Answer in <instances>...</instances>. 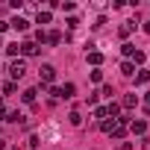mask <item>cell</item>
Masks as SVG:
<instances>
[{
  "mask_svg": "<svg viewBox=\"0 0 150 150\" xmlns=\"http://www.w3.org/2000/svg\"><path fill=\"white\" fill-rule=\"evenodd\" d=\"M38 80H41V86H50V83L56 80V68H53V65H41V68H38Z\"/></svg>",
  "mask_w": 150,
  "mask_h": 150,
  "instance_id": "6da1fadb",
  "label": "cell"
},
{
  "mask_svg": "<svg viewBox=\"0 0 150 150\" xmlns=\"http://www.w3.org/2000/svg\"><path fill=\"white\" fill-rule=\"evenodd\" d=\"M9 74H12V83H15V80H21L24 74H27V65H24L21 59H15V62L9 65Z\"/></svg>",
  "mask_w": 150,
  "mask_h": 150,
  "instance_id": "7a4b0ae2",
  "label": "cell"
},
{
  "mask_svg": "<svg viewBox=\"0 0 150 150\" xmlns=\"http://www.w3.org/2000/svg\"><path fill=\"white\" fill-rule=\"evenodd\" d=\"M35 53H38V44L35 41H24L21 44V56H35Z\"/></svg>",
  "mask_w": 150,
  "mask_h": 150,
  "instance_id": "3957f363",
  "label": "cell"
},
{
  "mask_svg": "<svg viewBox=\"0 0 150 150\" xmlns=\"http://www.w3.org/2000/svg\"><path fill=\"white\" fill-rule=\"evenodd\" d=\"M121 106H124V109H135V106H138V94H124Z\"/></svg>",
  "mask_w": 150,
  "mask_h": 150,
  "instance_id": "277c9868",
  "label": "cell"
},
{
  "mask_svg": "<svg viewBox=\"0 0 150 150\" xmlns=\"http://www.w3.org/2000/svg\"><path fill=\"white\" fill-rule=\"evenodd\" d=\"M132 27H135V24H132V21H124V24H121V27H118V35H121V38H127V35H129V33H132Z\"/></svg>",
  "mask_w": 150,
  "mask_h": 150,
  "instance_id": "5b68a950",
  "label": "cell"
},
{
  "mask_svg": "<svg viewBox=\"0 0 150 150\" xmlns=\"http://www.w3.org/2000/svg\"><path fill=\"white\" fill-rule=\"evenodd\" d=\"M150 83V71H138L135 74V86H147Z\"/></svg>",
  "mask_w": 150,
  "mask_h": 150,
  "instance_id": "8992f818",
  "label": "cell"
},
{
  "mask_svg": "<svg viewBox=\"0 0 150 150\" xmlns=\"http://www.w3.org/2000/svg\"><path fill=\"white\" fill-rule=\"evenodd\" d=\"M74 91H77V88H74V83H65V86H62V100L74 97Z\"/></svg>",
  "mask_w": 150,
  "mask_h": 150,
  "instance_id": "52a82bcc",
  "label": "cell"
},
{
  "mask_svg": "<svg viewBox=\"0 0 150 150\" xmlns=\"http://www.w3.org/2000/svg\"><path fill=\"white\" fill-rule=\"evenodd\" d=\"M9 24H12V27H15V30H18V33H21V30H27V27H30V21H27V18H15V21H9Z\"/></svg>",
  "mask_w": 150,
  "mask_h": 150,
  "instance_id": "ba28073f",
  "label": "cell"
},
{
  "mask_svg": "<svg viewBox=\"0 0 150 150\" xmlns=\"http://www.w3.org/2000/svg\"><path fill=\"white\" fill-rule=\"evenodd\" d=\"M129 129H132L135 135H141V132L147 129V124H144V121H132V124H129Z\"/></svg>",
  "mask_w": 150,
  "mask_h": 150,
  "instance_id": "9c48e42d",
  "label": "cell"
},
{
  "mask_svg": "<svg viewBox=\"0 0 150 150\" xmlns=\"http://www.w3.org/2000/svg\"><path fill=\"white\" fill-rule=\"evenodd\" d=\"M121 74H124V77H132V74H135V65H132V62H124V65H121Z\"/></svg>",
  "mask_w": 150,
  "mask_h": 150,
  "instance_id": "30bf717a",
  "label": "cell"
},
{
  "mask_svg": "<svg viewBox=\"0 0 150 150\" xmlns=\"http://www.w3.org/2000/svg\"><path fill=\"white\" fill-rule=\"evenodd\" d=\"M44 41H47V44H59V41H62V35L53 30V33H47V38H44Z\"/></svg>",
  "mask_w": 150,
  "mask_h": 150,
  "instance_id": "8fae6325",
  "label": "cell"
},
{
  "mask_svg": "<svg viewBox=\"0 0 150 150\" xmlns=\"http://www.w3.org/2000/svg\"><path fill=\"white\" fill-rule=\"evenodd\" d=\"M88 62H91V65H100V62H103V53L91 50V53H88Z\"/></svg>",
  "mask_w": 150,
  "mask_h": 150,
  "instance_id": "7c38bea8",
  "label": "cell"
},
{
  "mask_svg": "<svg viewBox=\"0 0 150 150\" xmlns=\"http://www.w3.org/2000/svg\"><path fill=\"white\" fill-rule=\"evenodd\" d=\"M35 94H38L35 88H27V91H24L21 97H24V103H33V100H35Z\"/></svg>",
  "mask_w": 150,
  "mask_h": 150,
  "instance_id": "4fadbf2b",
  "label": "cell"
},
{
  "mask_svg": "<svg viewBox=\"0 0 150 150\" xmlns=\"http://www.w3.org/2000/svg\"><path fill=\"white\" fill-rule=\"evenodd\" d=\"M94 118H97V121H106V118H109L106 106H97V109H94Z\"/></svg>",
  "mask_w": 150,
  "mask_h": 150,
  "instance_id": "5bb4252c",
  "label": "cell"
},
{
  "mask_svg": "<svg viewBox=\"0 0 150 150\" xmlns=\"http://www.w3.org/2000/svg\"><path fill=\"white\" fill-rule=\"evenodd\" d=\"M18 53H21V44H9V47H6V56H12V59H15Z\"/></svg>",
  "mask_w": 150,
  "mask_h": 150,
  "instance_id": "9a60e30c",
  "label": "cell"
},
{
  "mask_svg": "<svg viewBox=\"0 0 150 150\" xmlns=\"http://www.w3.org/2000/svg\"><path fill=\"white\" fill-rule=\"evenodd\" d=\"M121 50H124V56H129V59H132V53H135V47H132L129 41H127V44H121Z\"/></svg>",
  "mask_w": 150,
  "mask_h": 150,
  "instance_id": "2e32d148",
  "label": "cell"
},
{
  "mask_svg": "<svg viewBox=\"0 0 150 150\" xmlns=\"http://www.w3.org/2000/svg\"><path fill=\"white\" fill-rule=\"evenodd\" d=\"M68 118H71V124H74V127H80V124H83V118H80V112H71Z\"/></svg>",
  "mask_w": 150,
  "mask_h": 150,
  "instance_id": "e0dca14e",
  "label": "cell"
},
{
  "mask_svg": "<svg viewBox=\"0 0 150 150\" xmlns=\"http://www.w3.org/2000/svg\"><path fill=\"white\" fill-rule=\"evenodd\" d=\"M38 24H50V12H38Z\"/></svg>",
  "mask_w": 150,
  "mask_h": 150,
  "instance_id": "ac0fdd59",
  "label": "cell"
},
{
  "mask_svg": "<svg viewBox=\"0 0 150 150\" xmlns=\"http://www.w3.org/2000/svg\"><path fill=\"white\" fill-rule=\"evenodd\" d=\"M97 94H103V97H112V94H115V91H112V86H103V88H100V91H97Z\"/></svg>",
  "mask_w": 150,
  "mask_h": 150,
  "instance_id": "d6986e66",
  "label": "cell"
},
{
  "mask_svg": "<svg viewBox=\"0 0 150 150\" xmlns=\"http://www.w3.org/2000/svg\"><path fill=\"white\" fill-rule=\"evenodd\" d=\"M118 109H121V106H118V103H109V106H106V112H109V115H112V118H115V115H118Z\"/></svg>",
  "mask_w": 150,
  "mask_h": 150,
  "instance_id": "ffe728a7",
  "label": "cell"
},
{
  "mask_svg": "<svg viewBox=\"0 0 150 150\" xmlns=\"http://www.w3.org/2000/svg\"><path fill=\"white\" fill-rule=\"evenodd\" d=\"M9 30V21H0V33H6Z\"/></svg>",
  "mask_w": 150,
  "mask_h": 150,
  "instance_id": "44dd1931",
  "label": "cell"
},
{
  "mask_svg": "<svg viewBox=\"0 0 150 150\" xmlns=\"http://www.w3.org/2000/svg\"><path fill=\"white\" fill-rule=\"evenodd\" d=\"M144 33H147V35H150V21H144Z\"/></svg>",
  "mask_w": 150,
  "mask_h": 150,
  "instance_id": "7402d4cb",
  "label": "cell"
},
{
  "mask_svg": "<svg viewBox=\"0 0 150 150\" xmlns=\"http://www.w3.org/2000/svg\"><path fill=\"white\" fill-rule=\"evenodd\" d=\"M144 100H147V109H150V91H147V97H144Z\"/></svg>",
  "mask_w": 150,
  "mask_h": 150,
  "instance_id": "603a6c76",
  "label": "cell"
},
{
  "mask_svg": "<svg viewBox=\"0 0 150 150\" xmlns=\"http://www.w3.org/2000/svg\"><path fill=\"white\" fill-rule=\"evenodd\" d=\"M0 47H3V44H0Z\"/></svg>",
  "mask_w": 150,
  "mask_h": 150,
  "instance_id": "cb8c5ba5",
  "label": "cell"
}]
</instances>
